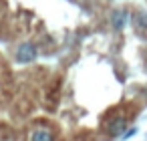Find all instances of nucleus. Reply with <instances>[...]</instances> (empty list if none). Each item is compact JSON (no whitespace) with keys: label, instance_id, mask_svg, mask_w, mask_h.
<instances>
[{"label":"nucleus","instance_id":"obj_1","mask_svg":"<svg viewBox=\"0 0 147 141\" xmlns=\"http://www.w3.org/2000/svg\"><path fill=\"white\" fill-rule=\"evenodd\" d=\"M34 59H36V47L32 43H24V45L18 47V51H16V61L18 63H30Z\"/></svg>","mask_w":147,"mask_h":141},{"label":"nucleus","instance_id":"obj_2","mask_svg":"<svg viewBox=\"0 0 147 141\" xmlns=\"http://www.w3.org/2000/svg\"><path fill=\"white\" fill-rule=\"evenodd\" d=\"M127 20H129L127 10H123V8L113 10V14H111V22H113V28H115V30H123L125 24H127Z\"/></svg>","mask_w":147,"mask_h":141},{"label":"nucleus","instance_id":"obj_3","mask_svg":"<svg viewBox=\"0 0 147 141\" xmlns=\"http://www.w3.org/2000/svg\"><path fill=\"white\" fill-rule=\"evenodd\" d=\"M127 127V123H125V119H115L109 127H107V133L111 135V137H121L123 135V129Z\"/></svg>","mask_w":147,"mask_h":141},{"label":"nucleus","instance_id":"obj_4","mask_svg":"<svg viewBox=\"0 0 147 141\" xmlns=\"http://www.w3.org/2000/svg\"><path fill=\"white\" fill-rule=\"evenodd\" d=\"M30 141H53V133L49 129H36L30 137Z\"/></svg>","mask_w":147,"mask_h":141},{"label":"nucleus","instance_id":"obj_5","mask_svg":"<svg viewBox=\"0 0 147 141\" xmlns=\"http://www.w3.org/2000/svg\"><path fill=\"white\" fill-rule=\"evenodd\" d=\"M133 22L137 24V28L145 30V28H147V14H145V12H137V14L133 16Z\"/></svg>","mask_w":147,"mask_h":141},{"label":"nucleus","instance_id":"obj_6","mask_svg":"<svg viewBox=\"0 0 147 141\" xmlns=\"http://www.w3.org/2000/svg\"><path fill=\"white\" fill-rule=\"evenodd\" d=\"M135 133H137V129H129V131H125L121 137H125V139H127V137H131V135H135Z\"/></svg>","mask_w":147,"mask_h":141}]
</instances>
